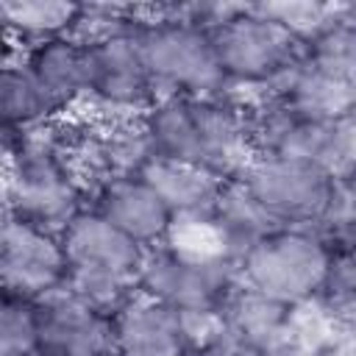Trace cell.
Instances as JSON below:
<instances>
[{"label":"cell","mask_w":356,"mask_h":356,"mask_svg":"<svg viewBox=\"0 0 356 356\" xmlns=\"http://www.w3.org/2000/svg\"><path fill=\"white\" fill-rule=\"evenodd\" d=\"M195 323L197 317L136 295L111 317L114 350L117 356H192L200 342Z\"/></svg>","instance_id":"obj_11"},{"label":"cell","mask_w":356,"mask_h":356,"mask_svg":"<svg viewBox=\"0 0 356 356\" xmlns=\"http://www.w3.org/2000/svg\"><path fill=\"white\" fill-rule=\"evenodd\" d=\"M58 239L67 259V292L108 317L139 295V270L147 248L114 228L92 206H83L58 231Z\"/></svg>","instance_id":"obj_3"},{"label":"cell","mask_w":356,"mask_h":356,"mask_svg":"<svg viewBox=\"0 0 356 356\" xmlns=\"http://www.w3.org/2000/svg\"><path fill=\"white\" fill-rule=\"evenodd\" d=\"M89 206L147 250L170 242L178 222L164 197L136 172L100 178Z\"/></svg>","instance_id":"obj_13"},{"label":"cell","mask_w":356,"mask_h":356,"mask_svg":"<svg viewBox=\"0 0 356 356\" xmlns=\"http://www.w3.org/2000/svg\"><path fill=\"white\" fill-rule=\"evenodd\" d=\"M331 264V242L312 228H275L236 259L239 281L284 306L320 295Z\"/></svg>","instance_id":"obj_6"},{"label":"cell","mask_w":356,"mask_h":356,"mask_svg":"<svg viewBox=\"0 0 356 356\" xmlns=\"http://www.w3.org/2000/svg\"><path fill=\"white\" fill-rule=\"evenodd\" d=\"M236 178L281 228H312L339 209V175L312 159L253 153Z\"/></svg>","instance_id":"obj_5"},{"label":"cell","mask_w":356,"mask_h":356,"mask_svg":"<svg viewBox=\"0 0 356 356\" xmlns=\"http://www.w3.org/2000/svg\"><path fill=\"white\" fill-rule=\"evenodd\" d=\"M136 175H142L164 197L175 220L186 217V220H203V222H209V214L228 181L200 167L181 164V161L161 159V156H150Z\"/></svg>","instance_id":"obj_15"},{"label":"cell","mask_w":356,"mask_h":356,"mask_svg":"<svg viewBox=\"0 0 356 356\" xmlns=\"http://www.w3.org/2000/svg\"><path fill=\"white\" fill-rule=\"evenodd\" d=\"M192 356H270V348L261 342H253V339L242 337L239 331L228 328L225 323H220L206 337H200Z\"/></svg>","instance_id":"obj_19"},{"label":"cell","mask_w":356,"mask_h":356,"mask_svg":"<svg viewBox=\"0 0 356 356\" xmlns=\"http://www.w3.org/2000/svg\"><path fill=\"white\" fill-rule=\"evenodd\" d=\"M353 312H356V306H353Z\"/></svg>","instance_id":"obj_21"},{"label":"cell","mask_w":356,"mask_h":356,"mask_svg":"<svg viewBox=\"0 0 356 356\" xmlns=\"http://www.w3.org/2000/svg\"><path fill=\"white\" fill-rule=\"evenodd\" d=\"M86 39L92 44L89 100L117 114L145 117L161 100V92L139 50L134 19L122 28L100 31Z\"/></svg>","instance_id":"obj_9"},{"label":"cell","mask_w":356,"mask_h":356,"mask_svg":"<svg viewBox=\"0 0 356 356\" xmlns=\"http://www.w3.org/2000/svg\"><path fill=\"white\" fill-rule=\"evenodd\" d=\"M0 278L3 292L33 300L64 289L67 259L58 234L6 214L0 234Z\"/></svg>","instance_id":"obj_10"},{"label":"cell","mask_w":356,"mask_h":356,"mask_svg":"<svg viewBox=\"0 0 356 356\" xmlns=\"http://www.w3.org/2000/svg\"><path fill=\"white\" fill-rule=\"evenodd\" d=\"M0 17L8 36L19 39L22 47L81 33L86 19V6L64 0H6L0 3Z\"/></svg>","instance_id":"obj_17"},{"label":"cell","mask_w":356,"mask_h":356,"mask_svg":"<svg viewBox=\"0 0 356 356\" xmlns=\"http://www.w3.org/2000/svg\"><path fill=\"white\" fill-rule=\"evenodd\" d=\"M339 206L356 217V164L339 175Z\"/></svg>","instance_id":"obj_20"},{"label":"cell","mask_w":356,"mask_h":356,"mask_svg":"<svg viewBox=\"0 0 356 356\" xmlns=\"http://www.w3.org/2000/svg\"><path fill=\"white\" fill-rule=\"evenodd\" d=\"M47 128L3 131L8 156L6 214L58 234L86 203L70 150Z\"/></svg>","instance_id":"obj_2"},{"label":"cell","mask_w":356,"mask_h":356,"mask_svg":"<svg viewBox=\"0 0 356 356\" xmlns=\"http://www.w3.org/2000/svg\"><path fill=\"white\" fill-rule=\"evenodd\" d=\"M236 286V261L220 250H186L164 242L145 253L139 270V295H147L197 320L220 317Z\"/></svg>","instance_id":"obj_7"},{"label":"cell","mask_w":356,"mask_h":356,"mask_svg":"<svg viewBox=\"0 0 356 356\" xmlns=\"http://www.w3.org/2000/svg\"><path fill=\"white\" fill-rule=\"evenodd\" d=\"M39 300L3 292L0 300V356H36Z\"/></svg>","instance_id":"obj_18"},{"label":"cell","mask_w":356,"mask_h":356,"mask_svg":"<svg viewBox=\"0 0 356 356\" xmlns=\"http://www.w3.org/2000/svg\"><path fill=\"white\" fill-rule=\"evenodd\" d=\"M36 356H117L111 317L67 289L42 298Z\"/></svg>","instance_id":"obj_12"},{"label":"cell","mask_w":356,"mask_h":356,"mask_svg":"<svg viewBox=\"0 0 356 356\" xmlns=\"http://www.w3.org/2000/svg\"><path fill=\"white\" fill-rule=\"evenodd\" d=\"M134 33L161 97L222 95L228 89L209 28L192 17L134 19Z\"/></svg>","instance_id":"obj_8"},{"label":"cell","mask_w":356,"mask_h":356,"mask_svg":"<svg viewBox=\"0 0 356 356\" xmlns=\"http://www.w3.org/2000/svg\"><path fill=\"white\" fill-rule=\"evenodd\" d=\"M19 61L64 106L89 100L92 44L86 36L72 33V36H58V39H47V42L22 47Z\"/></svg>","instance_id":"obj_14"},{"label":"cell","mask_w":356,"mask_h":356,"mask_svg":"<svg viewBox=\"0 0 356 356\" xmlns=\"http://www.w3.org/2000/svg\"><path fill=\"white\" fill-rule=\"evenodd\" d=\"M142 134L153 156L236 178L253 159V117L231 95H167L145 117Z\"/></svg>","instance_id":"obj_1"},{"label":"cell","mask_w":356,"mask_h":356,"mask_svg":"<svg viewBox=\"0 0 356 356\" xmlns=\"http://www.w3.org/2000/svg\"><path fill=\"white\" fill-rule=\"evenodd\" d=\"M206 28L228 86H275L306 56V42L261 6L209 8Z\"/></svg>","instance_id":"obj_4"},{"label":"cell","mask_w":356,"mask_h":356,"mask_svg":"<svg viewBox=\"0 0 356 356\" xmlns=\"http://www.w3.org/2000/svg\"><path fill=\"white\" fill-rule=\"evenodd\" d=\"M56 95H50L22 61H6L0 75V117L3 131H36L53 125L67 111Z\"/></svg>","instance_id":"obj_16"}]
</instances>
